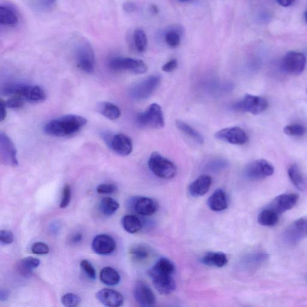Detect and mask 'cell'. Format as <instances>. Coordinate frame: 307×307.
<instances>
[{
  "label": "cell",
  "instance_id": "6da1fadb",
  "mask_svg": "<svg viewBox=\"0 0 307 307\" xmlns=\"http://www.w3.org/2000/svg\"><path fill=\"white\" fill-rule=\"evenodd\" d=\"M87 124L86 118L69 114L51 120L45 126L44 132L50 136H70L80 131Z\"/></svg>",
  "mask_w": 307,
  "mask_h": 307
},
{
  "label": "cell",
  "instance_id": "7a4b0ae2",
  "mask_svg": "<svg viewBox=\"0 0 307 307\" xmlns=\"http://www.w3.org/2000/svg\"><path fill=\"white\" fill-rule=\"evenodd\" d=\"M148 167L153 174L162 179H171L177 174L174 163L158 152H154L148 160Z\"/></svg>",
  "mask_w": 307,
  "mask_h": 307
},
{
  "label": "cell",
  "instance_id": "3957f363",
  "mask_svg": "<svg viewBox=\"0 0 307 307\" xmlns=\"http://www.w3.org/2000/svg\"><path fill=\"white\" fill-rule=\"evenodd\" d=\"M78 66L87 73H92L95 69V56L90 43L86 40L79 42L75 48Z\"/></svg>",
  "mask_w": 307,
  "mask_h": 307
},
{
  "label": "cell",
  "instance_id": "277c9868",
  "mask_svg": "<svg viewBox=\"0 0 307 307\" xmlns=\"http://www.w3.org/2000/svg\"><path fill=\"white\" fill-rule=\"evenodd\" d=\"M137 122L140 126L152 129H161L165 126V118L159 104H151L144 112L139 114Z\"/></svg>",
  "mask_w": 307,
  "mask_h": 307
},
{
  "label": "cell",
  "instance_id": "5b68a950",
  "mask_svg": "<svg viewBox=\"0 0 307 307\" xmlns=\"http://www.w3.org/2000/svg\"><path fill=\"white\" fill-rule=\"evenodd\" d=\"M162 78L159 75L150 76L134 86L130 90V95L136 100L148 99L161 84Z\"/></svg>",
  "mask_w": 307,
  "mask_h": 307
},
{
  "label": "cell",
  "instance_id": "8992f818",
  "mask_svg": "<svg viewBox=\"0 0 307 307\" xmlns=\"http://www.w3.org/2000/svg\"><path fill=\"white\" fill-rule=\"evenodd\" d=\"M109 66L113 70L125 71L136 74L145 73L148 69L143 61L127 57H114L109 61Z\"/></svg>",
  "mask_w": 307,
  "mask_h": 307
},
{
  "label": "cell",
  "instance_id": "52a82bcc",
  "mask_svg": "<svg viewBox=\"0 0 307 307\" xmlns=\"http://www.w3.org/2000/svg\"><path fill=\"white\" fill-rule=\"evenodd\" d=\"M274 172V166L270 162L260 159L248 165L244 169V175L250 180L256 181L269 177Z\"/></svg>",
  "mask_w": 307,
  "mask_h": 307
},
{
  "label": "cell",
  "instance_id": "ba28073f",
  "mask_svg": "<svg viewBox=\"0 0 307 307\" xmlns=\"http://www.w3.org/2000/svg\"><path fill=\"white\" fill-rule=\"evenodd\" d=\"M268 107L267 100L262 97L247 94L243 100L235 103L233 108L240 112H247L256 116L262 113Z\"/></svg>",
  "mask_w": 307,
  "mask_h": 307
},
{
  "label": "cell",
  "instance_id": "9c48e42d",
  "mask_svg": "<svg viewBox=\"0 0 307 307\" xmlns=\"http://www.w3.org/2000/svg\"><path fill=\"white\" fill-rule=\"evenodd\" d=\"M307 237V217L298 218L289 225L283 233V240L290 245L298 243Z\"/></svg>",
  "mask_w": 307,
  "mask_h": 307
},
{
  "label": "cell",
  "instance_id": "30bf717a",
  "mask_svg": "<svg viewBox=\"0 0 307 307\" xmlns=\"http://www.w3.org/2000/svg\"><path fill=\"white\" fill-rule=\"evenodd\" d=\"M306 64L305 55L300 52L291 51L287 53L282 61V69L290 74H299L304 70Z\"/></svg>",
  "mask_w": 307,
  "mask_h": 307
},
{
  "label": "cell",
  "instance_id": "8fae6325",
  "mask_svg": "<svg viewBox=\"0 0 307 307\" xmlns=\"http://www.w3.org/2000/svg\"><path fill=\"white\" fill-rule=\"evenodd\" d=\"M148 274L152 280L154 286L161 295H168L174 292L176 283L173 275L157 272L151 269L149 271Z\"/></svg>",
  "mask_w": 307,
  "mask_h": 307
},
{
  "label": "cell",
  "instance_id": "7c38bea8",
  "mask_svg": "<svg viewBox=\"0 0 307 307\" xmlns=\"http://www.w3.org/2000/svg\"><path fill=\"white\" fill-rule=\"evenodd\" d=\"M0 158L4 164L16 166L18 165L17 151L14 143L7 134L0 133Z\"/></svg>",
  "mask_w": 307,
  "mask_h": 307
},
{
  "label": "cell",
  "instance_id": "4fadbf2b",
  "mask_svg": "<svg viewBox=\"0 0 307 307\" xmlns=\"http://www.w3.org/2000/svg\"><path fill=\"white\" fill-rule=\"evenodd\" d=\"M105 140L113 151L122 156H129L133 150L131 139L125 134L119 133L114 135H106Z\"/></svg>",
  "mask_w": 307,
  "mask_h": 307
},
{
  "label": "cell",
  "instance_id": "5bb4252c",
  "mask_svg": "<svg viewBox=\"0 0 307 307\" xmlns=\"http://www.w3.org/2000/svg\"><path fill=\"white\" fill-rule=\"evenodd\" d=\"M215 138L231 144L242 145L248 141L246 132L240 127H234L225 128L215 133Z\"/></svg>",
  "mask_w": 307,
  "mask_h": 307
},
{
  "label": "cell",
  "instance_id": "9a60e30c",
  "mask_svg": "<svg viewBox=\"0 0 307 307\" xmlns=\"http://www.w3.org/2000/svg\"><path fill=\"white\" fill-rule=\"evenodd\" d=\"M299 198V195L296 194L280 195L274 199L267 208L271 209L279 215L295 207L298 203Z\"/></svg>",
  "mask_w": 307,
  "mask_h": 307
},
{
  "label": "cell",
  "instance_id": "2e32d148",
  "mask_svg": "<svg viewBox=\"0 0 307 307\" xmlns=\"http://www.w3.org/2000/svg\"><path fill=\"white\" fill-rule=\"evenodd\" d=\"M134 297L140 306L151 307L155 305L156 299L155 294L145 283L138 282L134 289Z\"/></svg>",
  "mask_w": 307,
  "mask_h": 307
},
{
  "label": "cell",
  "instance_id": "e0dca14e",
  "mask_svg": "<svg viewBox=\"0 0 307 307\" xmlns=\"http://www.w3.org/2000/svg\"><path fill=\"white\" fill-rule=\"evenodd\" d=\"M92 249L94 252L100 255H109L115 251L116 243L108 235H99L94 238Z\"/></svg>",
  "mask_w": 307,
  "mask_h": 307
},
{
  "label": "cell",
  "instance_id": "ac0fdd59",
  "mask_svg": "<svg viewBox=\"0 0 307 307\" xmlns=\"http://www.w3.org/2000/svg\"><path fill=\"white\" fill-rule=\"evenodd\" d=\"M96 298L104 306L118 307L122 306L124 302V297L115 290L104 289L99 290L96 294Z\"/></svg>",
  "mask_w": 307,
  "mask_h": 307
},
{
  "label": "cell",
  "instance_id": "d6986e66",
  "mask_svg": "<svg viewBox=\"0 0 307 307\" xmlns=\"http://www.w3.org/2000/svg\"><path fill=\"white\" fill-rule=\"evenodd\" d=\"M18 96L31 103H41L47 99V94L43 88L38 86L22 84Z\"/></svg>",
  "mask_w": 307,
  "mask_h": 307
},
{
  "label": "cell",
  "instance_id": "ffe728a7",
  "mask_svg": "<svg viewBox=\"0 0 307 307\" xmlns=\"http://www.w3.org/2000/svg\"><path fill=\"white\" fill-rule=\"evenodd\" d=\"M133 206L137 213L143 216H148L155 214L158 208V206L155 201L146 197L135 199Z\"/></svg>",
  "mask_w": 307,
  "mask_h": 307
},
{
  "label": "cell",
  "instance_id": "44dd1931",
  "mask_svg": "<svg viewBox=\"0 0 307 307\" xmlns=\"http://www.w3.org/2000/svg\"><path fill=\"white\" fill-rule=\"evenodd\" d=\"M212 183L210 176L203 175L193 182L189 187V193L194 197H202L207 194Z\"/></svg>",
  "mask_w": 307,
  "mask_h": 307
},
{
  "label": "cell",
  "instance_id": "7402d4cb",
  "mask_svg": "<svg viewBox=\"0 0 307 307\" xmlns=\"http://www.w3.org/2000/svg\"><path fill=\"white\" fill-rule=\"evenodd\" d=\"M208 205L214 211H222L228 207L226 192L222 189H217L208 199Z\"/></svg>",
  "mask_w": 307,
  "mask_h": 307
},
{
  "label": "cell",
  "instance_id": "603a6c76",
  "mask_svg": "<svg viewBox=\"0 0 307 307\" xmlns=\"http://www.w3.org/2000/svg\"><path fill=\"white\" fill-rule=\"evenodd\" d=\"M18 21V13L14 8L6 5L0 6V24L6 27H14Z\"/></svg>",
  "mask_w": 307,
  "mask_h": 307
},
{
  "label": "cell",
  "instance_id": "cb8c5ba5",
  "mask_svg": "<svg viewBox=\"0 0 307 307\" xmlns=\"http://www.w3.org/2000/svg\"><path fill=\"white\" fill-rule=\"evenodd\" d=\"M202 262L209 266L221 267L226 265L228 259L226 254L223 253L210 252L202 257Z\"/></svg>",
  "mask_w": 307,
  "mask_h": 307
},
{
  "label": "cell",
  "instance_id": "d4e9b609",
  "mask_svg": "<svg viewBox=\"0 0 307 307\" xmlns=\"http://www.w3.org/2000/svg\"><path fill=\"white\" fill-rule=\"evenodd\" d=\"M175 125L179 131H181L184 135L187 136L192 140H194L195 142H197L199 145L203 144L204 140L203 136L201 134L195 130L194 127L188 125L181 120H176Z\"/></svg>",
  "mask_w": 307,
  "mask_h": 307
},
{
  "label": "cell",
  "instance_id": "484cf974",
  "mask_svg": "<svg viewBox=\"0 0 307 307\" xmlns=\"http://www.w3.org/2000/svg\"><path fill=\"white\" fill-rule=\"evenodd\" d=\"M97 111L103 116L110 120L119 119L121 110L116 104L110 102H101L97 104Z\"/></svg>",
  "mask_w": 307,
  "mask_h": 307
},
{
  "label": "cell",
  "instance_id": "4316f807",
  "mask_svg": "<svg viewBox=\"0 0 307 307\" xmlns=\"http://www.w3.org/2000/svg\"><path fill=\"white\" fill-rule=\"evenodd\" d=\"M122 223L125 230L130 234L138 233L143 227L142 221L135 215H126L122 218Z\"/></svg>",
  "mask_w": 307,
  "mask_h": 307
},
{
  "label": "cell",
  "instance_id": "83f0119b",
  "mask_svg": "<svg viewBox=\"0 0 307 307\" xmlns=\"http://www.w3.org/2000/svg\"><path fill=\"white\" fill-rule=\"evenodd\" d=\"M101 282L107 286H116L120 282L121 277L119 273L111 267H105L100 274Z\"/></svg>",
  "mask_w": 307,
  "mask_h": 307
},
{
  "label": "cell",
  "instance_id": "f1b7e54d",
  "mask_svg": "<svg viewBox=\"0 0 307 307\" xmlns=\"http://www.w3.org/2000/svg\"><path fill=\"white\" fill-rule=\"evenodd\" d=\"M41 261L37 258L29 256L25 257L18 264V270L23 276H28L32 271L40 265Z\"/></svg>",
  "mask_w": 307,
  "mask_h": 307
},
{
  "label": "cell",
  "instance_id": "f546056e",
  "mask_svg": "<svg viewBox=\"0 0 307 307\" xmlns=\"http://www.w3.org/2000/svg\"><path fill=\"white\" fill-rule=\"evenodd\" d=\"M279 220V214L267 208L260 212L257 218L258 223L264 226H275L278 223Z\"/></svg>",
  "mask_w": 307,
  "mask_h": 307
},
{
  "label": "cell",
  "instance_id": "4dcf8cb0",
  "mask_svg": "<svg viewBox=\"0 0 307 307\" xmlns=\"http://www.w3.org/2000/svg\"><path fill=\"white\" fill-rule=\"evenodd\" d=\"M288 174L293 185L300 191L305 190L306 184L301 172L298 166L292 165L288 169Z\"/></svg>",
  "mask_w": 307,
  "mask_h": 307
},
{
  "label": "cell",
  "instance_id": "1f68e13d",
  "mask_svg": "<svg viewBox=\"0 0 307 307\" xmlns=\"http://www.w3.org/2000/svg\"><path fill=\"white\" fill-rule=\"evenodd\" d=\"M119 204L113 199L109 197L103 198L99 205L100 211L107 216L113 215L119 210Z\"/></svg>",
  "mask_w": 307,
  "mask_h": 307
},
{
  "label": "cell",
  "instance_id": "d6a6232c",
  "mask_svg": "<svg viewBox=\"0 0 307 307\" xmlns=\"http://www.w3.org/2000/svg\"><path fill=\"white\" fill-rule=\"evenodd\" d=\"M134 44L136 50L140 53L145 52L148 45V39L145 32L142 29H136L133 34Z\"/></svg>",
  "mask_w": 307,
  "mask_h": 307
},
{
  "label": "cell",
  "instance_id": "836d02e7",
  "mask_svg": "<svg viewBox=\"0 0 307 307\" xmlns=\"http://www.w3.org/2000/svg\"><path fill=\"white\" fill-rule=\"evenodd\" d=\"M151 270L157 272L171 274L174 275L175 271V266L171 260L167 258L162 257L160 259Z\"/></svg>",
  "mask_w": 307,
  "mask_h": 307
},
{
  "label": "cell",
  "instance_id": "e575fe53",
  "mask_svg": "<svg viewBox=\"0 0 307 307\" xmlns=\"http://www.w3.org/2000/svg\"><path fill=\"white\" fill-rule=\"evenodd\" d=\"M130 255L133 259L138 262H141L148 259L149 256V250L145 246L138 245L133 246L130 250Z\"/></svg>",
  "mask_w": 307,
  "mask_h": 307
},
{
  "label": "cell",
  "instance_id": "d590c367",
  "mask_svg": "<svg viewBox=\"0 0 307 307\" xmlns=\"http://www.w3.org/2000/svg\"><path fill=\"white\" fill-rule=\"evenodd\" d=\"M165 41L169 47L175 48L180 44L181 35L177 29H169L166 32Z\"/></svg>",
  "mask_w": 307,
  "mask_h": 307
},
{
  "label": "cell",
  "instance_id": "8d00e7d4",
  "mask_svg": "<svg viewBox=\"0 0 307 307\" xmlns=\"http://www.w3.org/2000/svg\"><path fill=\"white\" fill-rule=\"evenodd\" d=\"M61 302L64 306L76 307L80 304L81 298L74 293H67L62 296Z\"/></svg>",
  "mask_w": 307,
  "mask_h": 307
},
{
  "label": "cell",
  "instance_id": "74e56055",
  "mask_svg": "<svg viewBox=\"0 0 307 307\" xmlns=\"http://www.w3.org/2000/svg\"><path fill=\"white\" fill-rule=\"evenodd\" d=\"M284 133L289 136H301L306 133V129L302 125H291L285 127Z\"/></svg>",
  "mask_w": 307,
  "mask_h": 307
},
{
  "label": "cell",
  "instance_id": "f35d334b",
  "mask_svg": "<svg viewBox=\"0 0 307 307\" xmlns=\"http://www.w3.org/2000/svg\"><path fill=\"white\" fill-rule=\"evenodd\" d=\"M25 99L20 96H13L7 101H5V104L8 108L19 109L24 105Z\"/></svg>",
  "mask_w": 307,
  "mask_h": 307
},
{
  "label": "cell",
  "instance_id": "ab89813d",
  "mask_svg": "<svg viewBox=\"0 0 307 307\" xmlns=\"http://www.w3.org/2000/svg\"><path fill=\"white\" fill-rule=\"evenodd\" d=\"M81 267L83 272L91 280H95L96 272L95 269L89 261L83 260L81 262Z\"/></svg>",
  "mask_w": 307,
  "mask_h": 307
},
{
  "label": "cell",
  "instance_id": "60d3db41",
  "mask_svg": "<svg viewBox=\"0 0 307 307\" xmlns=\"http://www.w3.org/2000/svg\"><path fill=\"white\" fill-rule=\"evenodd\" d=\"M32 253L39 255H44V254H48L50 252V247L47 244L37 242L32 244L31 247Z\"/></svg>",
  "mask_w": 307,
  "mask_h": 307
},
{
  "label": "cell",
  "instance_id": "b9f144b4",
  "mask_svg": "<svg viewBox=\"0 0 307 307\" xmlns=\"http://www.w3.org/2000/svg\"><path fill=\"white\" fill-rule=\"evenodd\" d=\"M71 188L69 185H66L64 188L63 197H62L60 208H65L68 207L71 201Z\"/></svg>",
  "mask_w": 307,
  "mask_h": 307
},
{
  "label": "cell",
  "instance_id": "7bdbcfd3",
  "mask_svg": "<svg viewBox=\"0 0 307 307\" xmlns=\"http://www.w3.org/2000/svg\"><path fill=\"white\" fill-rule=\"evenodd\" d=\"M117 187L112 184H102L97 187V192L99 194H112L117 191Z\"/></svg>",
  "mask_w": 307,
  "mask_h": 307
},
{
  "label": "cell",
  "instance_id": "ee69618b",
  "mask_svg": "<svg viewBox=\"0 0 307 307\" xmlns=\"http://www.w3.org/2000/svg\"><path fill=\"white\" fill-rule=\"evenodd\" d=\"M0 241H1L2 244H11L14 241V234L11 231L2 230L0 231Z\"/></svg>",
  "mask_w": 307,
  "mask_h": 307
},
{
  "label": "cell",
  "instance_id": "f6af8a7d",
  "mask_svg": "<svg viewBox=\"0 0 307 307\" xmlns=\"http://www.w3.org/2000/svg\"><path fill=\"white\" fill-rule=\"evenodd\" d=\"M57 0H39V5L45 11L53 9L57 5Z\"/></svg>",
  "mask_w": 307,
  "mask_h": 307
},
{
  "label": "cell",
  "instance_id": "bcb514c9",
  "mask_svg": "<svg viewBox=\"0 0 307 307\" xmlns=\"http://www.w3.org/2000/svg\"><path fill=\"white\" fill-rule=\"evenodd\" d=\"M177 60H176V59H172V60L163 65L162 70L165 71V72H172V71L176 69V68L177 67Z\"/></svg>",
  "mask_w": 307,
  "mask_h": 307
},
{
  "label": "cell",
  "instance_id": "7dc6e473",
  "mask_svg": "<svg viewBox=\"0 0 307 307\" xmlns=\"http://www.w3.org/2000/svg\"><path fill=\"white\" fill-rule=\"evenodd\" d=\"M7 106L5 104V101L1 99L0 100V121L2 122L6 119V115H7Z\"/></svg>",
  "mask_w": 307,
  "mask_h": 307
},
{
  "label": "cell",
  "instance_id": "c3c4849f",
  "mask_svg": "<svg viewBox=\"0 0 307 307\" xmlns=\"http://www.w3.org/2000/svg\"><path fill=\"white\" fill-rule=\"evenodd\" d=\"M123 9L127 13H132L136 11V6L132 2H127L123 5Z\"/></svg>",
  "mask_w": 307,
  "mask_h": 307
},
{
  "label": "cell",
  "instance_id": "681fc988",
  "mask_svg": "<svg viewBox=\"0 0 307 307\" xmlns=\"http://www.w3.org/2000/svg\"><path fill=\"white\" fill-rule=\"evenodd\" d=\"M276 1L280 5L283 6V7H289V6L293 5L296 0H276Z\"/></svg>",
  "mask_w": 307,
  "mask_h": 307
},
{
  "label": "cell",
  "instance_id": "f907efd6",
  "mask_svg": "<svg viewBox=\"0 0 307 307\" xmlns=\"http://www.w3.org/2000/svg\"><path fill=\"white\" fill-rule=\"evenodd\" d=\"M9 296V292L7 290L2 289L0 291V300L1 301H6L8 299Z\"/></svg>",
  "mask_w": 307,
  "mask_h": 307
},
{
  "label": "cell",
  "instance_id": "816d5d0a",
  "mask_svg": "<svg viewBox=\"0 0 307 307\" xmlns=\"http://www.w3.org/2000/svg\"><path fill=\"white\" fill-rule=\"evenodd\" d=\"M83 234L81 233H78L75 234L74 236L71 238V242L73 243H78L83 240Z\"/></svg>",
  "mask_w": 307,
  "mask_h": 307
},
{
  "label": "cell",
  "instance_id": "f5cc1de1",
  "mask_svg": "<svg viewBox=\"0 0 307 307\" xmlns=\"http://www.w3.org/2000/svg\"><path fill=\"white\" fill-rule=\"evenodd\" d=\"M151 10L153 14H158L159 13V9L155 5H152L151 6Z\"/></svg>",
  "mask_w": 307,
  "mask_h": 307
},
{
  "label": "cell",
  "instance_id": "db71d44e",
  "mask_svg": "<svg viewBox=\"0 0 307 307\" xmlns=\"http://www.w3.org/2000/svg\"><path fill=\"white\" fill-rule=\"evenodd\" d=\"M179 1H180L181 2H187L188 1H190V0H179Z\"/></svg>",
  "mask_w": 307,
  "mask_h": 307
},
{
  "label": "cell",
  "instance_id": "11a10c76",
  "mask_svg": "<svg viewBox=\"0 0 307 307\" xmlns=\"http://www.w3.org/2000/svg\"><path fill=\"white\" fill-rule=\"evenodd\" d=\"M305 21L307 22V11L305 12Z\"/></svg>",
  "mask_w": 307,
  "mask_h": 307
},
{
  "label": "cell",
  "instance_id": "9f6ffc18",
  "mask_svg": "<svg viewBox=\"0 0 307 307\" xmlns=\"http://www.w3.org/2000/svg\"><path fill=\"white\" fill-rule=\"evenodd\" d=\"M306 93H307V89H306Z\"/></svg>",
  "mask_w": 307,
  "mask_h": 307
}]
</instances>
